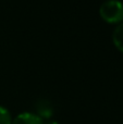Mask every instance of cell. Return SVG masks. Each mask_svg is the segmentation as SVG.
Segmentation results:
<instances>
[{
  "instance_id": "6",
  "label": "cell",
  "mask_w": 123,
  "mask_h": 124,
  "mask_svg": "<svg viewBox=\"0 0 123 124\" xmlns=\"http://www.w3.org/2000/svg\"><path fill=\"white\" fill-rule=\"evenodd\" d=\"M47 124H57V122H51V123H47Z\"/></svg>"
},
{
  "instance_id": "2",
  "label": "cell",
  "mask_w": 123,
  "mask_h": 124,
  "mask_svg": "<svg viewBox=\"0 0 123 124\" xmlns=\"http://www.w3.org/2000/svg\"><path fill=\"white\" fill-rule=\"evenodd\" d=\"M11 124H44V122L38 114L31 113V112H23V113L19 114Z\"/></svg>"
},
{
  "instance_id": "1",
  "label": "cell",
  "mask_w": 123,
  "mask_h": 124,
  "mask_svg": "<svg viewBox=\"0 0 123 124\" xmlns=\"http://www.w3.org/2000/svg\"><path fill=\"white\" fill-rule=\"evenodd\" d=\"M101 17L108 23L123 21V2L120 0H105L99 8Z\"/></svg>"
},
{
  "instance_id": "4",
  "label": "cell",
  "mask_w": 123,
  "mask_h": 124,
  "mask_svg": "<svg viewBox=\"0 0 123 124\" xmlns=\"http://www.w3.org/2000/svg\"><path fill=\"white\" fill-rule=\"evenodd\" d=\"M37 110H38L39 116H45V118H49V116H51V114H52L51 105H50L48 101H45V100H43L41 102L38 103Z\"/></svg>"
},
{
  "instance_id": "5",
  "label": "cell",
  "mask_w": 123,
  "mask_h": 124,
  "mask_svg": "<svg viewBox=\"0 0 123 124\" xmlns=\"http://www.w3.org/2000/svg\"><path fill=\"white\" fill-rule=\"evenodd\" d=\"M11 114L7 108L0 106V124H11Z\"/></svg>"
},
{
  "instance_id": "3",
  "label": "cell",
  "mask_w": 123,
  "mask_h": 124,
  "mask_svg": "<svg viewBox=\"0 0 123 124\" xmlns=\"http://www.w3.org/2000/svg\"><path fill=\"white\" fill-rule=\"evenodd\" d=\"M112 40L115 47L123 52V22L119 23L112 33Z\"/></svg>"
}]
</instances>
